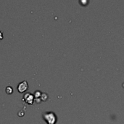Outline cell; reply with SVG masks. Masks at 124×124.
<instances>
[{
    "instance_id": "obj_1",
    "label": "cell",
    "mask_w": 124,
    "mask_h": 124,
    "mask_svg": "<svg viewBox=\"0 0 124 124\" xmlns=\"http://www.w3.org/2000/svg\"><path fill=\"white\" fill-rule=\"evenodd\" d=\"M44 121L47 124H56L57 122V117L52 111L45 112L42 114Z\"/></svg>"
},
{
    "instance_id": "obj_2",
    "label": "cell",
    "mask_w": 124,
    "mask_h": 124,
    "mask_svg": "<svg viewBox=\"0 0 124 124\" xmlns=\"http://www.w3.org/2000/svg\"><path fill=\"white\" fill-rule=\"evenodd\" d=\"M23 101H24L28 105H32L34 102V96L31 93L25 94L23 97Z\"/></svg>"
},
{
    "instance_id": "obj_3",
    "label": "cell",
    "mask_w": 124,
    "mask_h": 124,
    "mask_svg": "<svg viewBox=\"0 0 124 124\" xmlns=\"http://www.w3.org/2000/svg\"><path fill=\"white\" fill-rule=\"evenodd\" d=\"M17 88L18 92L20 93V94H23L24 92H25L28 88V84L27 81L25 80V81H23V82L20 83L18 84Z\"/></svg>"
},
{
    "instance_id": "obj_4",
    "label": "cell",
    "mask_w": 124,
    "mask_h": 124,
    "mask_svg": "<svg viewBox=\"0 0 124 124\" xmlns=\"http://www.w3.org/2000/svg\"><path fill=\"white\" fill-rule=\"evenodd\" d=\"M5 91H6V93H7V94L10 95V94H12L13 93V89H12V87L8 86V87H7V88H6Z\"/></svg>"
},
{
    "instance_id": "obj_5",
    "label": "cell",
    "mask_w": 124,
    "mask_h": 124,
    "mask_svg": "<svg viewBox=\"0 0 124 124\" xmlns=\"http://www.w3.org/2000/svg\"><path fill=\"white\" fill-rule=\"evenodd\" d=\"M41 99L44 102H46L47 101L48 99V95L46 94H41Z\"/></svg>"
},
{
    "instance_id": "obj_6",
    "label": "cell",
    "mask_w": 124,
    "mask_h": 124,
    "mask_svg": "<svg viewBox=\"0 0 124 124\" xmlns=\"http://www.w3.org/2000/svg\"><path fill=\"white\" fill-rule=\"evenodd\" d=\"M79 1H80V4L83 6H86L89 3V0H80Z\"/></svg>"
},
{
    "instance_id": "obj_7",
    "label": "cell",
    "mask_w": 124,
    "mask_h": 124,
    "mask_svg": "<svg viewBox=\"0 0 124 124\" xmlns=\"http://www.w3.org/2000/svg\"><path fill=\"white\" fill-rule=\"evenodd\" d=\"M2 39H3V32L0 31V40H1Z\"/></svg>"
}]
</instances>
